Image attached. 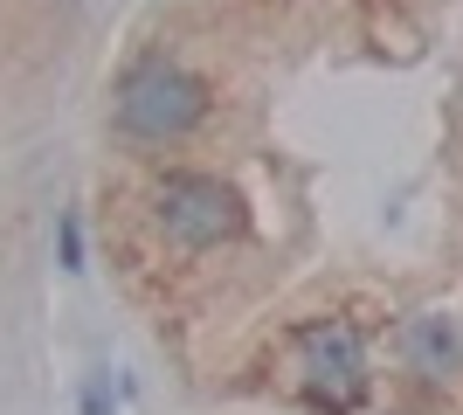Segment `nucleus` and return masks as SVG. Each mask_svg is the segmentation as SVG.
Instances as JSON below:
<instances>
[{"instance_id": "nucleus-6", "label": "nucleus", "mask_w": 463, "mask_h": 415, "mask_svg": "<svg viewBox=\"0 0 463 415\" xmlns=\"http://www.w3.org/2000/svg\"><path fill=\"white\" fill-rule=\"evenodd\" d=\"M104 409H111V381L97 374L90 388H83V415H104Z\"/></svg>"}, {"instance_id": "nucleus-3", "label": "nucleus", "mask_w": 463, "mask_h": 415, "mask_svg": "<svg viewBox=\"0 0 463 415\" xmlns=\"http://www.w3.org/2000/svg\"><path fill=\"white\" fill-rule=\"evenodd\" d=\"M298 374H305V395L318 409L346 415L367 395V339H360V325H346V318L298 325Z\"/></svg>"}, {"instance_id": "nucleus-5", "label": "nucleus", "mask_w": 463, "mask_h": 415, "mask_svg": "<svg viewBox=\"0 0 463 415\" xmlns=\"http://www.w3.org/2000/svg\"><path fill=\"white\" fill-rule=\"evenodd\" d=\"M56 242H62V270H83V222L77 215H62Z\"/></svg>"}, {"instance_id": "nucleus-1", "label": "nucleus", "mask_w": 463, "mask_h": 415, "mask_svg": "<svg viewBox=\"0 0 463 415\" xmlns=\"http://www.w3.org/2000/svg\"><path fill=\"white\" fill-rule=\"evenodd\" d=\"M201 118H208V90H201V77H187L174 62H146V70H132L125 90H118V125L132 138H146V146L187 138Z\"/></svg>"}, {"instance_id": "nucleus-4", "label": "nucleus", "mask_w": 463, "mask_h": 415, "mask_svg": "<svg viewBox=\"0 0 463 415\" xmlns=\"http://www.w3.org/2000/svg\"><path fill=\"white\" fill-rule=\"evenodd\" d=\"M402 360H408L422 381L457 374V367H463V333H457V318H443V312L408 318V325H402Z\"/></svg>"}, {"instance_id": "nucleus-2", "label": "nucleus", "mask_w": 463, "mask_h": 415, "mask_svg": "<svg viewBox=\"0 0 463 415\" xmlns=\"http://www.w3.org/2000/svg\"><path fill=\"white\" fill-rule=\"evenodd\" d=\"M153 208H159L166 242H180V250H214V242H235L250 229L242 194H235L229 180H214V174H166L159 194H153Z\"/></svg>"}]
</instances>
